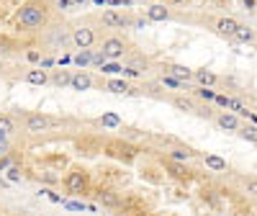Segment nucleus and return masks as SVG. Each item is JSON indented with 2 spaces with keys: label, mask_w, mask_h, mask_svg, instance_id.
<instances>
[{
  "label": "nucleus",
  "mask_w": 257,
  "mask_h": 216,
  "mask_svg": "<svg viewBox=\"0 0 257 216\" xmlns=\"http://www.w3.org/2000/svg\"><path fill=\"white\" fill-rule=\"evenodd\" d=\"M70 39H72V44L77 47V49H90L93 44H95V29L93 26H75L72 29V34H70Z\"/></svg>",
  "instance_id": "nucleus-3"
},
{
  "label": "nucleus",
  "mask_w": 257,
  "mask_h": 216,
  "mask_svg": "<svg viewBox=\"0 0 257 216\" xmlns=\"http://www.w3.org/2000/svg\"><path fill=\"white\" fill-rule=\"evenodd\" d=\"M190 157H193L190 149H175V152L170 155V160H190Z\"/></svg>",
  "instance_id": "nucleus-26"
},
{
  "label": "nucleus",
  "mask_w": 257,
  "mask_h": 216,
  "mask_svg": "<svg viewBox=\"0 0 257 216\" xmlns=\"http://www.w3.org/2000/svg\"><path fill=\"white\" fill-rule=\"evenodd\" d=\"M95 201H98L100 206H105V208H118V206H121V193H116V190H111V188H100V190L95 193Z\"/></svg>",
  "instance_id": "nucleus-7"
},
{
  "label": "nucleus",
  "mask_w": 257,
  "mask_h": 216,
  "mask_svg": "<svg viewBox=\"0 0 257 216\" xmlns=\"http://www.w3.org/2000/svg\"><path fill=\"white\" fill-rule=\"evenodd\" d=\"M244 190L249 193L252 198H257V178H249V180L244 183Z\"/></svg>",
  "instance_id": "nucleus-27"
},
{
  "label": "nucleus",
  "mask_w": 257,
  "mask_h": 216,
  "mask_svg": "<svg viewBox=\"0 0 257 216\" xmlns=\"http://www.w3.org/2000/svg\"><path fill=\"white\" fill-rule=\"evenodd\" d=\"M170 3H185V0H170Z\"/></svg>",
  "instance_id": "nucleus-35"
},
{
  "label": "nucleus",
  "mask_w": 257,
  "mask_h": 216,
  "mask_svg": "<svg viewBox=\"0 0 257 216\" xmlns=\"http://www.w3.org/2000/svg\"><path fill=\"white\" fill-rule=\"evenodd\" d=\"M98 124L105 126V129H116V126H121V119H118L116 114H105V116L98 119Z\"/></svg>",
  "instance_id": "nucleus-21"
},
{
  "label": "nucleus",
  "mask_w": 257,
  "mask_h": 216,
  "mask_svg": "<svg viewBox=\"0 0 257 216\" xmlns=\"http://www.w3.org/2000/svg\"><path fill=\"white\" fill-rule=\"evenodd\" d=\"M167 170H170V175H173V178H180V180H188L190 178V170L183 167V165H178V160H170L167 162Z\"/></svg>",
  "instance_id": "nucleus-16"
},
{
  "label": "nucleus",
  "mask_w": 257,
  "mask_h": 216,
  "mask_svg": "<svg viewBox=\"0 0 257 216\" xmlns=\"http://www.w3.org/2000/svg\"><path fill=\"white\" fill-rule=\"evenodd\" d=\"M0 142H6V134L3 132H0Z\"/></svg>",
  "instance_id": "nucleus-34"
},
{
  "label": "nucleus",
  "mask_w": 257,
  "mask_h": 216,
  "mask_svg": "<svg viewBox=\"0 0 257 216\" xmlns=\"http://www.w3.org/2000/svg\"><path fill=\"white\" fill-rule=\"evenodd\" d=\"M234 39H239V41H252V39H254V31L247 29V26H239L237 31H234Z\"/></svg>",
  "instance_id": "nucleus-24"
},
{
  "label": "nucleus",
  "mask_w": 257,
  "mask_h": 216,
  "mask_svg": "<svg viewBox=\"0 0 257 216\" xmlns=\"http://www.w3.org/2000/svg\"><path fill=\"white\" fill-rule=\"evenodd\" d=\"M100 52L108 57V59H123V54L128 52V47H126V41L121 36H108V39H103Z\"/></svg>",
  "instance_id": "nucleus-4"
},
{
  "label": "nucleus",
  "mask_w": 257,
  "mask_h": 216,
  "mask_svg": "<svg viewBox=\"0 0 257 216\" xmlns=\"http://www.w3.org/2000/svg\"><path fill=\"white\" fill-rule=\"evenodd\" d=\"M26 132L31 134H41V132H49L54 126V119H49L47 114H26Z\"/></svg>",
  "instance_id": "nucleus-5"
},
{
  "label": "nucleus",
  "mask_w": 257,
  "mask_h": 216,
  "mask_svg": "<svg viewBox=\"0 0 257 216\" xmlns=\"http://www.w3.org/2000/svg\"><path fill=\"white\" fill-rule=\"evenodd\" d=\"M216 124L224 129V132H237V129L242 126L239 119L234 116V114H219V116H216Z\"/></svg>",
  "instance_id": "nucleus-10"
},
{
  "label": "nucleus",
  "mask_w": 257,
  "mask_h": 216,
  "mask_svg": "<svg viewBox=\"0 0 257 216\" xmlns=\"http://www.w3.org/2000/svg\"><path fill=\"white\" fill-rule=\"evenodd\" d=\"M93 85H95V80H93V75H90V72H85V70L72 72V80H70V88H72V90L85 93V90H90Z\"/></svg>",
  "instance_id": "nucleus-6"
},
{
  "label": "nucleus",
  "mask_w": 257,
  "mask_h": 216,
  "mask_svg": "<svg viewBox=\"0 0 257 216\" xmlns=\"http://www.w3.org/2000/svg\"><path fill=\"white\" fill-rule=\"evenodd\" d=\"M216 29H219V34H224V36H234V31L239 29V21H234V18H221L219 24H216Z\"/></svg>",
  "instance_id": "nucleus-13"
},
{
  "label": "nucleus",
  "mask_w": 257,
  "mask_h": 216,
  "mask_svg": "<svg viewBox=\"0 0 257 216\" xmlns=\"http://www.w3.org/2000/svg\"><path fill=\"white\" fill-rule=\"evenodd\" d=\"M90 59H93V52H90V49H82V52L75 57V64H77V67H85V64H90Z\"/></svg>",
  "instance_id": "nucleus-25"
},
{
  "label": "nucleus",
  "mask_w": 257,
  "mask_h": 216,
  "mask_svg": "<svg viewBox=\"0 0 257 216\" xmlns=\"http://www.w3.org/2000/svg\"><path fill=\"white\" fill-rule=\"evenodd\" d=\"M254 3H257V0H244V6H247V8H254Z\"/></svg>",
  "instance_id": "nucleus-33"
},
{
  "label": "nucleus",
  "mask_w": 257,
  "mask_h": 216,
  "mask_svg": "<svg viewBox=\"0 0 257 216\" xmlns=\"http://www.w3.org/2000/svg\"><path fill=\"white\" fill-rule=\"evenodd\" d=\"M170 18V11L165 6H149L147 8V21H167Z\"/></svg>",
  "instance_id": "nucleus-14"
},
{
  "label": "nucleus",
  "mask_w": 257,
  "mask_h": 216,
  "mask_svg": "<svg viewBox=\"0 0 257 216\" xmlns=\"http://www.w3.org/2000/svg\"><path fill=\"white\" fill-rule=\"evenodd\" d=\"M49 24V6L44 0H26L16 13V26L21 31H39Z\"/></svg>",
  "instance_id": "nucleus-1"
},
{
  "label": "nucleus",
  "mask_w": 257,
  "mask_h": 216,
  "mask_svg": "<svg viewBox=\"0 0 257 216\" xmlns=\"http://www.w3.org/2000/svg\"><path fill=\"white\" fill-rule=\"evenodd\" d=\"M0 132H3L6 137L13 134V132H16V121H13L11 116H0Z\"/></svg>",
  "instance_id": "nucleus-23"
},
{
  "label": "nucleus",
  "mask_w": 257,
  "mask_h": 216,
  "mask_svg": "<svg viewBox=\"0 0 257 216\" xmlns=\"http://www.w3.org/2000/svg\"><path fill=\"white\" fill-rule=\"evenodd\" d=\"M24 80L29 85H39V88H41V85H49V72L44 67H31V70H26Z\"/></svg>",
  "instance_id": "nucleus-9"
},
{
  "label": "nucleus",
  "mask_w": 257,
  "mask_h": 216,
  "mask_svg": "<svg viewBox=\"0 0 257 216\" xmlns=\"http://www.w3.org/2000/svg\"><path fill=\"white\" fill-rule=\"evenodd\" d=\"M105 90H111V93H132V88H128V82L126 80H118V77H111L108 82H105Z\"/></svg>",
  "instance_id": "nucleus-15"
},
{
  "label": "nucleus",
  "mask_w": 257,
  "mask_h": 216,
  "mask_svg": "<svg viewBox=\"0 0 257 216\" xmlns=\"http://www.w3.org/2000/svg\"><path fill=\"white\" fill-rule=\"evenodd\" d=\"M193 80H196L198 85H203V88H211V85H216V75L208 72V70H193Z\"/></svg>",
  "instance_id": "nucleus-11"
},
{
  "label": "nucleus",
  "mask_w": 257,
  "mask_h": 216,
  "mask_svg": "<svg viewBox=\"0 0 257 216\" xmlns=\"http://www.w3.org/2000/svg\"><path fill=\"white\" fill-rule=\"evenodd\" d=\"M8 178L16 183V180H21V170L18 167H8Z\"/></svg>",
  "instance_id": "nucleus-30"
},
{
  "label": "nucleus",
  "mask_w": 257,
  "mask_h": 216,
  "mask_svg": "<svg viewBox=\"0 0 257 216\" xmlns=\"http://www.w3.org/2000/svg\"><path fill=\"white\" fill-rule=\"evenodd\" d=\"M70 80H72V72H67V70H57L54 75H49V82L54 88H67Z\"/></svg>",
  "instance_id": "nucleus-12"
},
{
  "label": "nucleus",
  "mask_w": 257,
  "mask_h": 216,
  "mask_svg": "<svg viewBox=\"0 0 257 216\" xmlns=\"http://www.w3.org/2000/svg\"><path fill=\"white\" fill-rule=\"evenodd\" d=\"M198 95H201V98H206V100H213V98H216V95H213V90H206L203 85L198 88Z\"/></svg>",
  "instance_id": "nucleus-29"
},
{
  "label": "nucleus",
  "mask_w": 257,
  "mask_h": 216,
  "mask_svg": "<svg viewBox=\"0 0 257 216\" xmlns=\"http://www.w3.org/2000/svg\"><path fill=\"white\" fill-rule=\"evenodd\" d=\"M100 21H103V26H108V29H126L132 21H128L123 13H118V11H105L103 16H100Z\"/></svg>",
  "instance_id": "nucleus-8"
},
{
  "label": "nucleus",
  "mask_w": 257,
  "mask_h": 216,
  "mask_svg": "<svg viewBox=\"0 0 257 216\" xmlns=\"http://www.w3.org/2000/svg\"><path fill=\"white\" fill-rule=\"evenodd\" d=\"M100 72H108V75H118V72H123V67L118 64V59H105L103 64H100Z\"/></svg>",
  "instance_id": "nucleus-20"
},
{
  "label": "nucleus",
  "mask_w": 257,
  "mask_h": 216,
  "mask_svg": "<svg viewBox=\"0 0 257 216\" xmlns=\"http://www.w3.org/2000/svg\"><path fill=\"white\" fill-rule=\"evenodd\" d=\"M206 167L208 170H216V172H221V170H226V160L224 157H219V155H206Z\"/></svg>",
  "instance_id": "nucleus-18"
},
{
  "label": "nucleus",
  "mask_w": 257,
  "mask_h": 216,
  "mask_svg": "<svg viewBox=\"0 0 257 216\" xmlns=\"http://www.w3.org/2000/svg\"><path fill=\"white\" fill-rule=\"evenodd\" d=\"M105 59H108V57H105V54H103V52H95V54H93V59H90V62H93V64H95V67H100V64H103V62H105Z\"/></svg>",
  "instance_id": "nucleus-28"
},
{
  "label": "nucleus",
  "mask_w": 257,
  "mask_h": 216,
  "mask_svg": "<svg viewBox=\"0 0 257 216\" xmlns=\"http://www.w3.org/2000/svg\"><path fill=\"white\" fill-rule=\"evenodd\" d=\"M167 72L173 75V77H178V80H183V82H188V80L193 77V70L183 67V64H170V67H167Z\"/></svg>",
  "instance_id": "nucleus-17"
},
{
  "label": "nucleus",
  "mask_w": 257,
  "mask_h": 216,
  "mask_svg": "<svg viewBox=\"0 0 257 216\" xmlns=\"http://www.w3.org/2000/svg\"><path fill=\"white\" fill-rule=\"evenodd\" d=\"M237 132H239V137H242V139H247V142L257 144V129H254V126H239Z\"/></svg>",
  "instance_id": "nucleus-22"
},
{
  "label": "nucleus",
  "mask_w": 257,
  "mask_h": 216,
  "mask_svg": "<svg viewBox=\"0 0 257 216\" xmlns=\"http://www.w3.org/2000/svg\"><path fill=\"white\" fill-rule=\"evenodd\" d=\"M0 72H3V59H0Z\"/></svg>",
  "instance_id": "nucleus-36"
},
{
  "label": "nucleus",
  "mask_w": 257,
  "mask_h": 216,
  "mask_svg": "<svg viewBox=\"0 0 257 216\" xmlns=\"http://www.w3.org/2000/svg\"><path fill=\"white\" fill-rule=\"evenodd\" d=\"M173 105L178 108V111H185V114L196 111V103H193L190 98H183V95H175V98H173Z\"/></svg>",
  "instance_id": "nucleus-19"
},
{
  "label": "nucleus",
  "mask_w": 257,
  "mask_h": 216,
  "mask_svg": "<svg viewBox=\"0 0 257 216\" xmlns=\"http://www.w3.org/2000/svg\"><path fill=\"white\" fill-rule=\"evenodd\" d=\"M93 180H90V172L85 167H70L67 175H64V190L70 196H85L90 190Z\"/></svg>",
  "instance_id": "nucleus-2"
},
{
  "label": "nucleus",
  "mask_w": 257,
  "mask_h": 216,
  "mask_svg": "<svg viewBox=\"0 0 257 216\" xmlns=\"http://www.w3.org/2000/svg\"><path fill=\"white\" fill-rule=\"evenodd\" d=\"M8 167H11V157H3V160H0V172L8 170Z\"/></svg>",
  "instance_id": "nucleus-31"
},
{
  "label": "nucleus",
  "mask_w": 257,
  "mask_h": 216,
  "mask_svg": "<svg viewBox=\"0 0 257 216\" xmlns=\"http://www.w3.org/2000/svg\"><path fill=\"white\" fill-rule=\"evenodd\" d=\"M41 178H44V180H47V183H57V178H54V175H52V172H44V175H41Z\"/></svg>",
  "instance_id": "nucleus-32"
}]
</instances>
